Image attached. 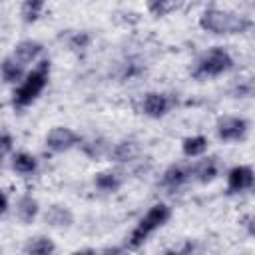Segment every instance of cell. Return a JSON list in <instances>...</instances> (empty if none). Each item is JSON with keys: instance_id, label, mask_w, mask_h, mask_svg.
<instances>
[{"instance_id": "14", "label": "cell", "mask_w": 255, "mask_h": 255, "mask_svg": "<svg viewBox=\"0 0 255 255\" xmlns=\"http://www.w3.org/2000/svg\"><path fill=\"white\" fill-rule=\"evenodd\" d=\"M38 211H40V205L38 201L32 197V195H22L18 201H16V215L22 223H32L36 217H38Z\"/></svg>"}, {"instance_id": "20", "label": "cell", "mask_w": 255, "mask_h": 255, "mask_svg": "<svg viewBox=\"0 0 255 255\" xmlns=\"http://www.w3.org/2000/svg\"><path fill=\"white\" fill-rule=\"evenodd\" d=\"M56 251V245L48 237H34L24 245V253L28 255H50Z\"/></svg>"}, {"instance_id": "6", "label": "cell", "mask_w": 255, "mask_h": 255, "mask_svg": "<svg viewBox=\"0 0 255 255\" xmlns=\"http://www.w3.org/2000/svg\"><path fill=\"white\" fill-rule=\"evenodd\" d=\"M80 135L70 129V128H64V126H58V128H52L46 135V145L48 149H52L54 153H62V151H68L72 147H76L80 143Z\"/></svg>"}, {"instance_id": "7", "label": "cell", "mask_w": 255, "mask_h": 255, "mask_svg": "<svg viewBox=\"0 0 255 255\" xmlns=\"http://www.w3.org/2000/svg\"><path fill=\"white\" fill-rule=\"evenodd\" d=\"M171 106H173V100L167 94H161V92H149L141 100V112L147 118H153V120H159V118L167 116Z\"/></svg>"}, {"instance_id": "4", "label": "cell", "mask_w": 255, "mask_h": 255, "mask_svg": "<svg viewBox=\"0 0 255 255\" xmlns=\"http://www.w3.org/2000/svg\"><path fill=\"white\" fill-rule=\"evenodd\" d=\"M231 68H233L231 54L219 46H213L197 58V62L191 70V76L195 80H209V78H217V76L229 72Z\"/></svg>"}, {"instance_id": "12", "label": "cell", "mask_w": 255, "mask_h": 255, "mask_svg": "<svg viewBox=\"0 0 255 255\" xmlns=\"http://www.w3.org/2000/svg\"><path fill=\"white\" fill-rule=\"evenodd\" d=\"M219 175V161L217 157H205L201 161H197L191 167V177H195L199 183H211L213 179H217Z\"/></svg>"}, {"instance_id": "16", "label": "cell", "mask_w": 255, "mask_h": 255, "mask_svg": "<svg viewBox=\"0 0 255 255\" xmlns=\"http://www.w3.org/2000/svg\"><path fill=\"white\" fill-rule=\"evenodd\" d=\"M24 68L26 66H22L18 60H14L10 56V58L2 60V64H0V76H2V80L6 84H18V82H22V78L26 74Z\"/></svg>"}, {"instance_id": "5", "label": "cell", "mask_w": 255, "mask_h": 255, "mask_svg": "<svg viewBox=\"0 0 255 255\" xmlns=\"http://www.w3.org/2000/svg\"><path fill=\"white\" fill-rule=\"evenodd\" d=\"M215 131L221 141H231V143L243 141L249 133V122L239 116H223L217 120Z\"/></svg>"}, {"instance_id": "22", "label": "cell", "mask_w": 255, "mask_h": 255, "mask_svg": "<svg viewBox=\"0 0 255 255\" xmlns=\"http://www.w3.org/2000/svg\"><path fill=\"white\" fill-rule=\"evenodd\" d=\"M82 151H84L90 159H98V157H102V155H108L110 145L106 143V139H102V137L96 139V137H94V139L82 143Z\"/></svg>"}, {"instance_id": "9", "label": "cell", "mask_w": 255, "mask_h": 255, "mask_svg": "<svg viewBox=\"0 0 255 255\" xmlns=\"http://www.w3.org/2000/svg\"><path fill=\"white\" fill-rule=\"evenodd\" d=\"M191 177V167H185L181 163H173L169 165L163 175H161V185L167 189H179L181 185H185Z\"/></svg>"}, {"instance_id": "10", "label": "cell", "mask_w": 255, "mask_h": 255, "mask_svg": "<svg viewBox=\"0 0 255 255\" xmlns=\"http://www.w3.org/2000/svg\"><path fill=\"white\" fill-rule=\"evenodd\" d=\"M44 46L38 42V40H22L14 46V52H12V58L18 60L22 66H28L30 62H36L38 56L42 54Z\"/></svg>"}, {"instance_id": "8", "label": "cell", "mask_w": 255, "mask_h": 255, "mask_svg": "<svg viewBox=\"0 0 255 255\" xmlns=\"http://www.w3.org/2000/svg\"><path fill=\"white\" fill-rule=\"evenodd\" d=\"M253 169L251 165H235L227 171V191L229 193H241L253 187Z\"/></svg>"}, {"instance_id": "13", "label": "cell", "mask_w": 255, "mask_h": 255, "mask_svg": "<svg viewBox=\"0 0 255 255\" xmlns=\"http://www.w3.org/2000/svg\"><path fill=\"white\" fill-rule=\"evenodd\" d=\"M137 155V143L133 139H122L114 145H110V151H108V157L114 159V161H129Z\"/></svg>"}, {"instance_id": "15", "label": "cell", "mask_w": 255, "mask_h": 255, "mask_svg": "<svg viewBox=\"0 0 255 255\" xmlns=\"http://www.w3.org/2000/svg\"><path fill=\"white\" fill-rule=\"evenodd\" d=\"M145 6L153 18H165V16L181 10L183 0H145Z\"/></svg>"}, {"instance_id": "19", "label": "cell", "mask_w": 255, "mask_h": 255, "mask_svg": "<svg viewBox=\"0 0 255 255\" xmlns=\"http://www.w3.org/2000/svg\"><path fill=\"white\" fill-rule=\"evenodd\" d=\"M12 167H14L16 173L30 175L38 169V159L28 151H18V153L12 155Z\"/></svg>"}, {"instance_id": "11", "label": "cell", "mask_w": 255, "mask_h": 255, "mask_svg": "<svg viewBox=\"0 0 255 255\" xmlns=\"http://www.w3.org/2000/svg\"><path fill=\"white\" fill-rule=\"evenodd\" d=\"M44 221H46L50 227H54V229H66V227H70V225L74 223V215H72V211H70L66 205L54 203V205H50V207L46 209Z\"/></svg>"}, {"instance_id": "26", "label": "cell", "mask_w": 255, "mask_h": 255, "mask_svg": "<svg viewBox=\"0 0 255 255\" xmlns=\"http://www.w3.org/2000/svg\"><path fill=\"white\" fill-rule=\"evenodd\" d=\"M6 209H8V197L0 191V215H4V213H6Z\"/></svg>"}, {"instance_id": "18", "label": "cell", "mask_w": 255, "mask_h": 255, "mask_svg": "<svg viewBox=\"0 0 255 255\" xmlns=\"http://www.w3.org/2000/svg\"><path fill=\"white\" fill-rule=\"evenodd\" d=\"M209 141L205 135H189L181 141V151L185 157H199L207 151Z\"/></svg>"}, {"instance_id": "23", "label": "cell", "mask_w": 255, "mask_h": 255, "mask_svg": "<svg viewBox=\"0 0 255 255\" xmlns=\"http://www.w3.org/2000/svg\"><path fill=\"white\" fill-rule=\"evenodd\" d=\"M90 42H92V36L88 32H76L70 38V48L76 50V52H82V50H86L90 46Z\"/></svg>"}, {"instance_id": "2", "label": "cell", "mask_w": 255, "mask_h": 255, "mask_svg": "<svg viewBox=\"0 0 255 255\" xmlns=\"http://www.w3.org/2000/svg\"><path fill=\"white\" fill-rule=\"evenodd\" d=\"M48 78H50V62L42 60L34 70L24 74L22 82L14 90L12 94L14 108H28L30 104H34L38 96L44 92V88L48 86Z\"/></svg>"}, {"instance_id": "3", "label": "cell", "mask_w": 255, "mask_h": 255, "mask_svg": "<svg viewBox=\"0 0 255 255\" xmlns=\"http://www.w3.org/2000/svg\"><path fill=\"white\" fill-rule=\"evenodd\" d=\"M169 217H171L169 205H165V203H153V205L145 211V215L137 221V225L131 229L126 247H128V249H137V247H141V245L145 243V239H147L155 229H159L161 225L167 223Z\"/></svg>"}, {"instance_id": "25", "label": "cell", "mask_w": 255, "mask_h": 255, "mask_svg": "<svg viewBox=\"0 0 255 255\" xmlns=\"http://www.w3.org/2000/svg\"><path fill=\"white\" fill-rule=\"evenodd\" d=\"M235 98H249L251 94H253V84H251V80H247L245 84H239L237 88H235Z\"/></svg>"}, {"instance_id": "1", "label": "cell", "mask_w": 255, "mask_h": 255, "mask_svg": "<svg viewBox=\"0 0 255 255\" xmlns=\"http://www.w3.org/2000/svg\"><path fill=\"white\" fill-rule=\"evenodd\" d=\"M199 28L217 36H231V34H243L251 28V20L245 16H239L235 12L219 10V8H207L199 16Z\"/></svg>"}, {"instance_id": "24", "label": "cell", "mask_w": 255, "mask_h": 255, "mask_svg": "<svg viewBox=\"0 0 255 255\" xmlns=\"http://www.w3.org/2000/svg\"><path fill=\"white\" fill-rule=\"evenodd\" d=\"M14 147V139L8 131H0V159L6 157Z\"/></svg>"}, {"instance_id": "21", "label": "cell", "mask_w": 255, "mask_h": 255, "mask_svg": "<svg viewBox=\"0 0 255 255\" xmlns=\"http://www.w3.org/2000/svg\"><path fill=\"white\" fill-rule=\"evenodd\" d=\"M44 4H46V0H24L22 2V20L26 24H34L42 16Z\"/></svg>"}, {"instance_id": "17", "label": "cell", "mask_w": 255, "mask_h": 255, "mask_svg": "<svg viewBox=\"0 0 255 255\" xmlns=\"http://www.w3.org/2000/svg\"><path fill=\"white\" fill-rule=\"evenodd\" d=\"M94 185H96L100 191H104V193H116V191L122 187V177H120L118 171H112V169L100 171V173H96V177H94Z\"/></svg>"}]
</instances>
